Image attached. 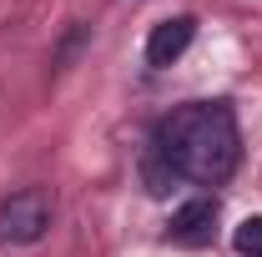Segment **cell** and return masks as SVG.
Returning <instances> with one entry per match:
<instances>
[{
    "label": "cell",
    "mask_w": 262,
    "mask_h": 257,
    "mask_svg": "<svg viewBox=\"0 0 262 257\" xmlns=\"http://www.w3.org/2000/svg\"><path fill=\"white\" fill-rule=\"evenodd\" d=\"M51 192L26 187V192L5 197L0 202V242H40L46 227H51Z\"/></svg>",
    "instance_id": "cell-2"
},
{
    "label": "cell",
    "mask_w": 262,
    "mask_h": 257,
    "mask_svg": "<svg viewBox=\"0 0 262 257\" xmlns=\"http://www.w3.org/2000/svg\"><path fill=\"white\" fill-rule=\"evenodd\" d=\"M232 242H237V252H242V257H262V217H247V222L237 227Z\"/></svg>",
    "instance_id": "cell-5"
},
{
    "label": "cell",
    "mask_w": 262,
    "mask_h": 257,
    "mask_svg": "<svg viewBox=\"0 0 262 257\" xmlns=\"http://www.w3.org/2000/svg\"><path fill=\"white\" fill-rule=\"evenodd\" d=\"M192 40H196V15H171V20H162L157 31L146 35V66H151V71L177 66L187 56Z\"/></svg>",
    "instance_id": "cell-3"
},
{
    "label": "cell",
    "mask_w": 262,
    "mask_h": 257,
    "mask_svg": "<svg viewBox=\"0 0 262 257\" xmlns=\"http://www.w3.org/2000/svg\"><path fill=\"white\" fill-rule=\"evenodd\" d=\"M151 157L166 161L171 177H187L202 187H222L237 161H242V136H237V111L227 101H187L166 111L151 131Z\"/></svg>",
    "instance_id": "cell-1"
},
{
    "label": "cell",
    "mask_w": 262,
    "mask_h": 257,
    "mask_svg": "<svg viewBox=\"0 0 262 257\" xmlns=\"http://www.w3.org/2000/svg\"><path fill=\"white\" fill-rule=\"evenodd\" d=\"M217 222V197H192L177 217H171V237L177 242H207Z\"/></svg>",
    "instance_id": "cell-4"
}]
</instances>
